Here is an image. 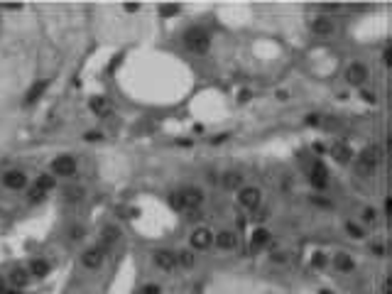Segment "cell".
<instances>
[{
    "instance_id": "7",
    "label": "cell",
    "mask_w": 392,
    "mask_h": 294,
    "mask_svg": "<svg viewBox=\"0 0 392 294\" xmlns=\"http://www.w3.org/2000/svg\"><path fill=\"white\" fill-rule=\"evenodd\" d=\"M182 196H184V204H186V209H199V206H201V201H204V194H201V189H196V186H184V189H182Z\"/></svg>"
},
{
    "instance_id": "39",
    "label": "cell",
    "mask_w": 392,
    "mask_h": 294,
    "mask_svg": "<svg viewBox=\"0 0 392 294\" xmlns=\"http://www.w3.org/2000/svg\"><path fill=\"white\" fill-rule=\"evenodd\" d=\"M314 152H319V154L323 152V145H321V142H316V145H314Z\"/></svg>"
},
{
    "instance_id": "26",
    "label": "cell",
    "mask_w": 392,
    "mask_h": 294,
    "mask_svg": "<svg viewBox=\"0 0 392 294\" xmlns=\"http://www.w3.org/2000/svg\"><path fill=\"white\" fill-rule=\"evenodd\" d=\"M177 263H182L184 267H194V263H196V260H194V252H191V250H184L182 255H179V260H177Z\"/></svg>"
},
{
    "instance_id": "2",
    "label": "cell",
    "mask_w": 392,
    "mask_h": 294,
    "mask_svg": "<svg viewBox=\"0 0 392 294\" xmlns=\"http://www.w3.org/2000/svg\"><path fill=\"white\" fill-rule=\"evenodd\" d=\"M184 42H186V47H189V52H194V54H206L209 52V35L204 32V29L199 27H191L189 32H186V37H184Z\"/></svg>"
},
{
    "instance_id": "36",
    "label": "cell",
    "mask_w": 392,
    "mask_h": 294,
    "mask_svg": "<svg viewBox=\"0 0 392 294\" xmlns=\"http://www.w3.org/2000/svg\"><path fill=\"white\" fill-rule=\"evenodd\" d=\"M86 140H101V133H86Z\"/></svg>"
},
{
    "instance_id": "14",
    "label": "cell",
    "mask_w": 392,
    "mask_h": 294,
    "mask_svg": "<svg viewBox=\"0 0 392 294\" xmlns=\"http://www.w3.org/2000/svg\"><path fill=\"white\" fill-rule=\"evenodd\" d=\"M311 29H314L316 35H321V37H329V35H334V22L326 20V17H319V20H314Z\"/></svg>"
},
{
    "instance_id": "22",
    "label": "cell",
    "mask_w": 392,
    "mask_h": 294,
    "mask_svg": "<svg viewBox=\"0 0 392 294\" xmlns=\"http://www.w3.org/2000/svg\"><path fill=\"white\" fill-rule=\"evenodd\" d=\"M10 280H13L15 287H25V284H27V280H29V275L25 272V270H13Z\"/></svg>"
},
{
    "instance_id": "6",
    "label": "cell",
    "mask_w": 392,
    "mask_h": 294,
    "mask_svg": "<svg viewBox=\"0 0 392 294\" xmlns=\"http://www.w3.org/2000/svg\"><path fill=\"white\" fill-rule=\"evenodd\" d=\"M240 204H243L245 209H257V204H260V189H255V186H243V189H240Z\"/></svg>"
},
{
    "instance_id": "31",
    "label": "cell",
    "mask_w": 392,
    "mask_h": 294,
    "mask_svg": "<svg viewBox=\"0 0 392 294\" xmlns=\"http://www.w3.org/2000/svg\"><path fill=\"white\" fill-rule=\"evenodd\" d=\"M323 263H326V257H323L321 252H316V255L311 257V265L314 267H323Z\"/></svg>"
},
{
    "instance_id": "4",
    "label": "cell",
    "mask_w": 392,
    "mask_h": 294,
    "mask_svg": "<svg viewBox=\"0 0 392 294\" xmlns=\"http://www.w3.org/2000/svg\"><path fill=\"white\" fill-rule=\"evenodd\" d=\"M211 243H213V236H211V231H206V228H196L194 233H191V245H194L196 250H209Z\"/></svg>"
},
{
    "instance_id": "20",
    "label": "cell",
    "mask_w": 392,
    "mask_h": 294,
    "mask_svg": "<svg viewBox=\"0 0 392 294\" xmlns=\"http://www.w3.org/2000/svg\"><path fill=\"white\" fill-rule=\"evenodd\" d=\"M103 240H106V243H118V240H120V228L106 225V228H103Z\"/></svg>"
},
{
    "instance_id": "15",
    "label": "cell",
    "mask_w": 392,
    "mask_h": 294,
    "mask_svg": "<svg viewBox=\"0 0 392 294\" xmlns=\"http://www.w3.org/2000/svg\"><path fill=\"white\" fill-rule=\"evenodd\" d=\"M88 106H91V111L98 113V115H108V113L113 111L111 103H108L106 98H91V103H88Z\"/></svg>"
},
{
    "instance_id": "27",
    "label": "cell",
    "mask_w": 392,
    "mask_h": 294,
    "mask_svg": "<svg viewBox=\"0 0 392 294\" xmlns=\"http://www.w3.org/2000/svg\"><path fill=\"white\" fill-rule=\"evenodd\" d=\"M346 228H348V236H353V238H363V228H358L355 223H346Z\"/></svg>"
},
{
    "instance_id": "10",
    "label": "cell",
    "mask_w": 392,
    "mask_h": 294,
    "mask_svg": "<svg viewBox=\"0 0 392 294\" xmlns=\"http://www.w3.org/2000/svg\"><path fill=\"white\" fill-rule=\"evenodd\" d=\"M154 265L169 272V270H174V267H177V257H174L169 250H159V252H154Z\"/></svg>"
},
{
    "instance_id": "11",
    "label": "cell",
    "mask_w": 392,
    "mask_h": 294,
    "mask_svg": "<svg viewBox=\"0 0 392 294\" xmlns=\"http://www.w3.org/2000/svg\"><path fill=\"white\" fill-rule=\"evenodd\" d=\"M331 154H334V159L341 162V165H348L350 157H353V150H350L346 142H336L334 147H331Z\"/></svg>"
},
{
    "instance_id": "1",
    "label": "cell",
    "mask_w": 392,
    "mask_h": 294,
    "mask_svg": "<svg viewBox=\"0 0 392 294\" xmlns=\"http://www.w3.org/2000/svg\"><path fill=\"white\" fill-rule=\"evenodd\" d=\"M380 157H382V152H380V147H365L363 152H361V157H358V165H355V169H358V174H373L375 172V167L380 165Z\"/></svg>"
},
{
    "instance_id": "16",
    "label": "cell",
    "mask_w": 392,
    "mask_h": 294,
    "mask_svg": "<svg viewBox=\"0 0 392 294\" xmlns=\"http://www.w3.org/2000/svg\"><path fill=\"white\" fill-rule=\"evenodd\" d=\"M29 272H32L35 277H47V275H49V263H47V260H32V263H29Z\"/></svg>"
},
{
    "instance_id": "25",
    "label": "cell",
    "mask_w": 392,
    "mask_h": 294,
    "mask_svg": "<svg viewBox=\"0 0 392 294\" xmlns=\"http://www.w3.org/2000/svg\"><path fill=\"white\" fill-rule=\"evenodd\" d=\"M37 189H42V191H49V189H54V179L49 177V174H42L40 179H37V184H35Z\"/></svg>"
},
{
    "instance_id": "19",
    "label": "cell",
    "mask_w": 392,
    "mask_h": 294,
    "mask_svg": "<svg viewBox=\"0 0 392 294\" xmlns=\"http://www.w3.org/2000/svg\"><path fill=\"white\" fill-rule=\"evenodd\" d=\"M267 243H270V233H267L265 228H255V233H252V245L260 248V245H267Z\"/></svg>"
},
{
    "instance_id": "35",
    "label": "cell",
    "mask_w": 392,
    "mask_h": 294,
    "mask_svg": "<svg viewBox=\"0 0 392 294\" xmlns=\"http://www.w3.org/2000/svg\"><path fill=\"white\" fill-rule=\"evenodd\" d=\"M140 8V3H125V10H130V13H135Z\"/></svg>"
},
{
    "instance_id": "18",
    "label": "cell",
    "mask_w": 392,
    "mask_h": 294,
    "mask_svg": "<svg viewBox=\"0 0 392 294\" xmlns=\"http://www.w3.org/2000/svg\"><path fill=\"white\" fill-rule=\"evenodd\" d=\"M334 265H336L341 272H350V270L355 267V263H353V257H348V255H336Z\"/></svg>"
},
{
    "instance_id": "28",
    "label": "cell",
    "mask_w": 392,
    "mask_h": 294,
    "mask_svg": "<svg viewBox=\"0 0 392 294\" xmlns=\"http://www.w3.org/2000/svg\"><path fill=\"white\" fill-rule=\"evenodd\" d=\"M44 194H47V191H42V189H37V186H35V189L29 191V201H42Z\"/></svg>"
},
{
    "instance_id": "30",
    "label": "cell",
    "mask_w": 392,
    "mask_h": 294,
    "mask_svg": "<svg viewBox=\"0 0 392 294\" xmlns=\"http://www.w3.org/2000/svg\"><path fill=\"white\" fill-rule=\"evenodd\" d=\"M174 13H179V5H162V15L165 17H169V15H174Z\"/></svg>"
},
{
    "instance_id": "40",
    "label": "cell",
    "mask_w": 392,
    "mask_h": 294,
    "mask_svg": "<svg viewBox=\"0 0 392 294\" xmlns=\"http://www.w3.org/2000/svg\"><path fill=\"white\" fill-rule=\"evenodd\" d=\"M0 294H5V282H3V277H0Z\"/></svg>"
},
{
    "instance_id": "23",
    "label": "cell",
    "mask_w": 392,
    "mask_h": 294,
    "mask_svg": "<svg viewBox=\"0 0 392 294\" xmlns=\"http://www.w3.org/2000/svg\"><path fill=\"white\" fill-rule=\"evenodd\" d=\"M169 204H172V209H177V211H186V204H184V196H182V191H174V194L169 196Z\"/></svg>"
},
{
    "instance_id": "8",
    "label": "cell",
    "mask_w": 392,
    "mask_h": 294,
    "mask_svg": "<svg viewBox=\"0 0 392 294\" xmlns=\"http://www.w3.org/2000/svg\"><path fill=\"white\" fill-rule=\"evenodd\" d=\"M326 179H329V172L323 167V162H314V167H311V184H314L316 189H323V186H326Z\"/></svg>"
},
{
    "instance_id": "9",
    "label": "cell",
    "mask_w": 392,
    "mask_h": 294,
    "mask_svg": "<svg viewBox=\"0 0 392 294\" xmlns=\"http://www.w3.org/2000/svg\"><path fill=\"white\" fill-rule=\"evenodd\" d=\"M101 265H103V250L91 248V250L84 252V267L86 270H98Z\"/></svg>"
},
{
    "instance_id": "5",
    "label": "cell",
    "mask_w": 392,
    "mask_h": 294,
    "mask_svg": "<svg viewBox=\"0 0 392 294\" xmlns=\"http://www.w3.org/2000/svg\"><path fill=\"white\" fill-rule=\"evenodd\" d=\"M3 184H5L8 189H15V191H20V189H25V186H27V177H25L22 172L13 169V172H5V177H3Z\"/></svg>"
},
{
    "instance_id": "29",
    "label": "cell",
    "mask_w": 392,
    "mask_h": 294,
    "mask_svg": "<svg viewBox=\"0 0 392 294\" xmlns=\"http://www.w3.org/2000/svg\"><path fill=\"white\" fill-rule=\"evenodd\" d=\"M361 98H363L365 103H375V101H378V96H375V93H373V91H361Z\"/></svg>"
},
{
    "instance_id": "13",
    "label": "cell",
    "mask_w": 392,
    "mask_h": 294,
    "mask_svg": "<svg viewBox=\"0 0 392 294\" xmlns=\"http://www.w3.org/2000/svg\"><path fill=\"white\" fill-rule=\"evenodd\" d=\"M346 79H348L350 84H363L365 79H368V69H365L363 64H350Z\"/></svg>"
},
{
    "instance_id": "3",
    "label": "cell",
    "mask_w": 392,
    "mask_h": 294,
    "mask_svg": "<svg viewBox=\"0 0 392 294\" xmlns=\"http://www.w3.org/2000/svg\"><path fill=\"white\" fill-rule=\"evenodd\" d=\"M52 169H54L59 177H71V174L76 172V162H74V157H69V154H61V157L54 159Z\"/></svg>"
},
{
    "instance_id": "24",
    "label": "cell",
    "mask_w": 392,
    "mask_h": 294,
    "mask_svg": "<svg viewBox=\"0 0 392 294\" xmlns=\"http://www.w3.org/2000/svg\"><path fill=\"white\" fill-rule=\"evenodd\" d=\"M223 186L225 189H236V186H240V174L238 172H228L223 179Z\"/></svg>"
},
{
    "instance_id": "38",
    "label": "cell",
    "mask_w": 392,
    "mask_h": 294,
    "mask_svg": "<svg viewBox=\"0 0 392 294\" xmlns=\"http://www.w3.org/2000/svg\"><path fill=\"white\" fill-rule=\"evenodd\" d=\"M373 250L378 252V255H382V252H385V248H382V245H380V243H375V245H373Z\"/></svg>"
},
{
    "instance_id": "34",
    "label": "cell",
    "mask_w": 392,
    "mask_h": 294,
    "mask_svg": "<svg viewBox=\"0 0 392 294\" xmlns=\"http://www.w3.org/2000/svg\"><path fill=\"white\" fill-rule=\"evenodd\" d=\"M363 218H365V221H375V218H378V213H375V209H365Z\"/></svg>"
},
{
    "instance_id": "21",
    "label": "cell",
    "mask_w": 392,
    "mask_h": 294,
    "mask_svg": "<svg viewBox=\"0 0 392 294\" xmlns=\"http://www.w3.org/2000/svg\"><path fill=\"white\" fill-rule=\"evenodd\" d=\"M47 86H49L47 81H40V84L32 86V88H29V93H27V103H35V101L44 93V88H47Z\"/></svg>"
},
{
    "instance_id": "33",
    "label": "cell",
    "mask_w": 392,
    "mask_h": 294,
    "mask_svg": "<svg viewBox=\"0 0 392 294\" xmlns=\"http://www.w3.org/2000/svg\"><path fill=\"white\" fill-rule=\"evenodd\" d=\"M186 216H189V221H199V218H201V211L199 209H186Z\"/></svg>"
},
{
    "instance_id": "37",
    "label": "cell",
    "mask_w": 392,
    "mask_h": 294,
    "mask_svg": "<svg viewBox=\"0 0 392 294\" xmlns=\"http://www.w3.org/2000/svg\"><path fill=\"white\" fill-rule=\"evenodd\" d=\"M307 123H309V125H316V123H319V115H309Z\"/></svg>"
},
{
    "instance_id": "32",
    "label": "cell",
    "mask_w": 392,
    "mask_h": 294,
    "mask_svg": "<svg viewBox=\"0 0 392 294\" xmlns=\"http://www.w3.org/2000/svg\"><path fill=\"white\" fill-rule=\"evenodd\" d=\"M142 294H162V289H159L157 284H145V289H142Z\"/></svg>"
},
{
    "instance_id": "12",
    "label": "cell",
    "mask_w": 392,
    "mask_h": 294,
    "mask_svg": "<svg viewBox=\"0 0 392 294\" xmlns=\"http://www.w3.org/2000/svg\"><path fill=\"white\" fill-rule=\"evenodd\" d=\"M216 245L221 248V250H233L236 245H238V238H236V233H231V231H221L218 236H216Z\"/></svg>"
},
{
    "instance_id": "17",
    "label": "cell",
    "mask_w": 392,
    "mask_h": 294,
    "mask_svg": "<svg viewBox=\"0 0 392 294\" xmlns=\"http://www.w3.org/2000/svg\"><path fill=\"white\" fill-rule=\"evenodd\" d=\"M64 199L71 201V204H76V201L84 199V189L81 186H64Z\"/></svg>"
}]
</instances>
